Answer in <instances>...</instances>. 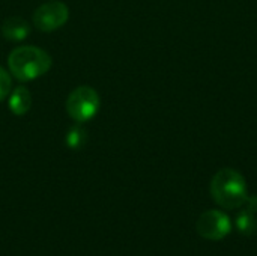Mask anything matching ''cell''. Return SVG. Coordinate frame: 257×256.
<instances>
[{"mask_svg": "<svg viewBox=\"0 0 257 256\" xmlns=\"http://www.w3.org/2000/svg\"><path fill=\"white\" fill-rule=\"evenodd\" d=\"M69 18V9L63 2L51 0L42 3L33 14V24L41 32H53L66 24Z\"/></svg>", "mask_w": 257, "mask_h": 256, "instance_id": "cell-4", "label": "cell"}, {"mask_svg": "<svg viewBox=\"0 0 257 256\" xmlns=\"http://www.w3.org/2000/svg\"><path fill=\"white\" fill-rule=\"evenodd\" d=\"M211 195L220 207L235 210L242 207L248 198L247 183L238 170L226 167L214 175L211 181Z\"/></svg>", "mask_w": 257, "mask_h": 256, "instance_id": "cell-2", "label": "cell"}, {"mask_svg": "<svg viewBox=\"0 0 257 256\" xmlns=\"http://www.w3.org/2000/svg\"><path fill=\"white\" fill-rule=\"evenodd\" d=\"M99 106V95L90 86H78L66 100V112L78 124L90 121L98 113Z\"/></svg>", "mask_w": 257, "mask_h": 256, "instance_id": "cell-3", "label": "cell"}, {"mask_svg": "<svg viewBox=\"0 0 257 256\" xmlns=\"http://www.w3.org/2000/svg\"><path fill=\"white\" fill-rule=\"evenodd\" d=\"M32 107V94L24 86H17L9 95V109L14 115L23 116Z\"/></svg>", "mask_w": 257, "mask_h": 256, "instance_id": "cell-7", "label": "cell"}, {"mask_svg": "<svg viewBox=\"0 0 257 256\" xmlns=\"http://www.w3.org/2000/svg\"><path fill=\"white\" fill-rule=\"evenodd\" d=\"M230 219L218 210L205 211L197 220V232L206 240H223L230 232Z\"/></svg>", "mask_w": 257, "mask_h": 256, "instance_id": "cell-5", "label": "cell"}, {"mask_svg": "<svg viewBox=\"0 0 257 256\" xmlns=\"http://www.w3.org/2000/svg\"><path fill=\"white\" fill-rule=\"evenodd\" d=\"M51 56L35 45L17 47L8 57L11 74L20 81H32L42 77L51 68Z\"/></svg>", "mask_w": 257, "mask_h": 256, "instance_id": "cell-1", "label": "cell"}, {"mask_svg": "<svg viewBox=\"0 0 257 256\" xmlns=\"http://www.w3.org/2000/svg\"><path fill=\"white\" fill-rule=\"evenodd\" d=\"M86 139H87L86 131L81 127L75 125L69 128V131L66 133V146L69 149H80L86 143Z\"/></svg>", "mask_w": 257, "mask_h": 256, "instance_id": "cell-8", "label": "cell"}, {"mask_svg": "<svg viewBox=\"0 0 257 256\" xmlns=\"http://www.w3.org/2000/svg\"><path fill=\"white\" fill-rule=\"evenodd\" d=\"M11 89H12V78H11V74L3 69L0 66V103L9 97L11 94Z\"/></svg>", "mask_w": 257, "mask_h": 256, "instance_id": "cell-10", "label": "cell"}, {"mask_svg": "<svg viewBox=\"0 0 257 256\" xmlns=\"http://www.w3.org/2000/svg\"><path fill=\"white\" fill-rule=\"evenodd\" d=\"M2 33L8 41H24L30 35V24L21 17H9L3 21Z\"/></svg>", "mask_w": 257, "mask_h": 256, "instance_id": "cell-6", "label": "cell"}, {"mask_svg": "<svg viewBox=\"0 0 257 256\" xmlns=\"http://www.w3.org/2000/svg\"><path fill=\"white\" fill-rule=\"evenodd\" d=\"M236 225H238V229L241 232L247 234V235H251L253 232H256L257 229V223L254 217H253V214L245 211V210L239 214V217L236 220Z\"/></svg>", "mask_w": 257, "mask_h": 256, "instance_id": "cell-9", "label": "cell"}]
</instances>
